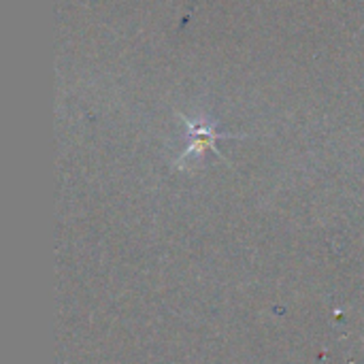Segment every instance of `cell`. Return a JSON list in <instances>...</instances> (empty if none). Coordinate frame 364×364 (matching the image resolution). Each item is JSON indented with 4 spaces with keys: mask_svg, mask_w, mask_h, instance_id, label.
<instances>
[{
    "mask_svg": "<svg viewBox=\"0 0 364 364\" xmlns=\"http://www.w3.org/2000/svg\"><path fill=\"white\" fill-rule=\"evenodd\" d=\"M179 117L183 119V124H186L188 132L194 136V145L186 151V156L200 154V151H203V149H207V147H211V149H213V143H215L218 139H226V136H228V134H218L215 124H209L205 117L200 119V124L190 122V119H188L186 115H181V113H179Z\"/></svg>",
    "mask_w": 364,
    "mask_h": 364,
    "instance_id": "6da1fadb",
    "label": "cell"
}]
</instances>
